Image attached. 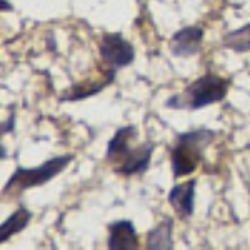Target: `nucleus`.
Wrapping results in <instances>:
<instances>
[{"mask_svg":"<svg viewBox=\"0 0 250 250\" xmlns=\"http://www.w3.org/2000/svg\"><path fill=\"white\" fill-rule=\"evenodd\" d=\"M74 160V155L65 154L59 155L54 159L47 160L39 167H17L15 172L10 175L7 184L3 185L2 195H7L10 192H23L32 187H40V185L50 182L54 177H57L60 172H63L68 167V164Z\"/></svg>","mask_w":250,"mask_h":250,"instance_id":"20e7f679","label":"nucleus"},{"mask_svg":"<svg viewBox=\"0 0 250 250\" xmlns=\"http://www.w3.org/2000/svg\"><path fill=\"white\" fill-rule=\"evenodd\" d=\"M229 88H230V80L208 72L185 87L182 94L172 95L165 102V105L175 110H200L207 105L222 102Z\"/></svg>","mask_w":250,"mask_h":250,"instance_id":"f03ea898","label":"nucleus"},{"mask_svg":"<svg viewBox=\"0 0 250 250\" xmlns=\"http://www.w3.org/2000/svg\"><path fill=\"white\" fill-rule=\"evenodd\" d=\"M172 229L173 222L172 219L165 217V219L157 224L147 235V249L154 250H165V249H173V239H172Z\"/></svg>","mask_w":250,"mask_h":250,"instance_id":"9d476101","label":"nucleus"},{"mask_svg":"<svg viewBox=\"0 0 250 250\" xmlns=\"http://www.w3.org/2000/svg\"><path fill=\"white\" fill-rule=\"evenodd\" d=\"M195 187L197 179H190L187 182H182L168 192V204L173 208V212L180 219H190L195 207Z\"/></svg>","mask_w":250,"mask_h":250,"instance_id":"0eeeda50","label":"nucleus"},{"mask_svg":"<svg viewBox=\"0 0 250 250\" xmlns=\"http://www.w3.org/2000/svg\"><path fill=\"white\" fill-rule=\"evenodd\" d=\"M135 137L137 128L134 125H127V127H120L108 140L105 160L112 164V170L119 175H140L150 165L155 144L145 142L140 147H130V142Z\"/></svg>","mask_w":250,"mask_h":250,"instance_id":"f257e3e1","label":"nucleus"},{"mask_svg":"<svg viewBox=\"0 0 250 250\" xmlns=\"http://www.w3.org/2000/svg\"><path fill=\"white\" fill-rule=\"evenodd\" d=\"M2 2V10H12V5H9V2H5V0H0Z\"/></svg>","mask_w":250,"mask_h":250,"instance_id":"ddd939ff","label":"nucleus"},{"mask_svg":"<svg viewBox=\"0 0 250 250\" xmlns=\"http://www.w3.org/2000/svg\"><path fill=\"white\" fill-rule=\"evenodd\" d=\"M222 45L232 52H237V54L250 52V22L225 34L222 39Z\"/></svg>","mask_w":250,"mask_h":250,"instance_id":"9b49d317","label":"nucleus"},{"mask_svg":"<svg viewBox=\"0 0 250 250\" xmlns=\"http://www.w3.org/2000/svg\"><path fill=\"white\" fill-rule=\"evenodd\" d=\"M30 220H32V212L27 207L20 205L10 217H7V220L0 227V244H5L15 233L22 232L30 224Z\"/></svg>","mask_w":250,"mask_h":250,"instance_id":"1a4fd4ad","label":"nucleus"},{"mask_svg":"<svg viewBox=\"0 0 250 250\" xmlns=\"http://www.w3.org/2000/svg\"><path fill=\"white\" fill-rule=\"evenodd\" d=\"M15 122V114L14 112H12L10 114V117H9V120H5V122H3V125H2V134H5V132H12L14 130V124Z\"/></svg>","mask_w":250,"mask_h":250,"instance_id":"f8f14e48","label":"nucleus"},{"mask_svg":"<svg viewBox=\"0 0 250 250\" xmlns=\"http://www.w3.org/2000/svg\"><path fill=\"white\" fill-rule=\"evenodd\" d=\"M204 42V29L199 25H188L177 30L170 39V52L173 57L188 59L199 54Z\"/></svg>","mask_w":250,"mask_h":250,"instance_id":"423d86ee","label":"nucleus"},{"mask_svg":"<svg viewBox=\"0 0 250 250\" xmlns=\"http://www.w3.org/2000/svg\"><path fill=\"white\" fill-rule=\"evenodd\" d=\"M108 249L135 250L139 249V233L130 220H117L108 227Z\"/></svg>","mask_w":250,"mask_h":250,"instance_id":"6e6552de","label":"nucleus"},{"mask_svg":"<svg viewBox=\"0 0 250 250\" xmlns=\"http://www.w3.org/2000/svg\"><path fill=\"white\" fill-rule=\"evenodd\" d=\"M213 137L215 134L207 128H197L177 135V144L170 152L172 172L175 179L187 177L197 170L204 159V148L212 142Z\"/></svg>","mask_w":250,"mask_h":250,"instance_id":"7ed1b4c3","label":"nucleus"},{"mask_svg":"<svg viewBox=\"0 0 250 250\" xmlns=\"http://www.w3.org/2000/svg\"><path fill=\"white\" fill-rule=\"evenodd\" d=\"M99 52L104 62L110 68H122L134 62L135 48L127 39L122 37V34H107L102 35L99 43Z\"/></svg>","mask_w":250,"mask_h":250,"instance_id":"39448f33","label":"nucleus"}]
</instances>
